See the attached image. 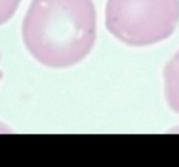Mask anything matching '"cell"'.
<instances>
[{"label":"cell","mask_w":179,"mask_h":167,"mask_svg":"<svg viewBox=\"0 0 179 167\" xmlns=\"http://www.w3.org/2000/svg\"><path fill=\"white\" fill-rule=\"evenodd\" d=\"M107 30L134 47L168 39L179 24V0H107Z\"/></svg>","instance_id":"cell-2"},{"label":"cell","mask_w":179,"mask_h":167,"mask_svg":"<svg viewBox=\"0 0 179 167\" xmlns=\"http://www.w3.org/2000/svg\"><path fill=\"white\" fill-rule=\"evenodd\" d=\"M22 0H0V25L7 23L16 13Z\"/></svg>","instance_id":"cell-4"},{"label":"cell","mask_w":179,"mask_h":167,"mask_svg":"<svg viewBox=\"0 0 179 167\" xmlns=\"http://www.w3.org/2000/svg\"><path fill=\"white\" fill-rule=\"evenodd\" d=\"M22 38L28 52L45 67L77 64L96 40L93 0H32L23 18Z\"/></svg>","instance_id":"cell-1"},{"label":"cell","mask_w":179,"mask_h":167,"mask_svg":"<svg viewBox=\"0 0 179 167\" xmlns=\"http://www.w3.org/2000/svg\"><path fill=\"white\" fill-rule=\"evenodd\" d=\"M163 76L167 102L175 112L179 113V50L167 63Z\"/></svg>","instance_id":"cell-3"},{"label":"cell","mask_w":179,"mask_h":167,"mask_svg":"<svg viewBox=\"0 0 179 167\" xmlns=\"http://www.w3.org/2000/svg\"><path fill=\"white\" fill-rule=\"evenodd\" d=\"M1 78H2V71L0 70V80H1Z\"/></svg>","instance_id":"cell-6"},{"label":"cell","mask_w":179,"mask_h":167,"mask_svg":"<svg viewBox=\"0 0 179 167\" xmlns=\"http://www.w3.org/2000/svg\"><path fill=\"white\" fill-rule=\"evenodd\" d=\"M10 132H12L10 128H8L5 124H1L0 123V133H10Z\"/></svg>","instance_id":"cell-5"}]
</instances>
